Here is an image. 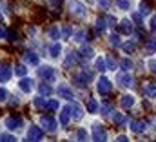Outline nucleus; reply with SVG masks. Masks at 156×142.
Wrapping results in <instances>:
<instances>
[{
	"mask_svg": "<svg viewBox=\"0 0 156 142\" xmlns=\"http://www.w3.org/2000/svg\"><path fill=\"white\" fill-rule=\"evenodd\" d=\"M38 75L42 77V80H45V82H55L56 77H58V73H56V69L53 66H42V68H38Z\"/></svg>",
	"mask_w": 156,
	"mask_h": 142,
	"instance_id": "1",
	"label": "nucleus"
},
{
	"mask_svg": "<svg viewBox=\"0 0 156 142\" xmlns=\"http://www.w3.org/2000/svg\"><path fill=\"white\" fill-rule=\"evenodd\" d=\"M73 80L76 82L78 86H87V84L93 80V73H91L89 69H85V68H82V71L73 77Z\"/></svg>",
	"mask_w": 156,
	"mask_h": 142,
	"instance_id": "2",
	"label": "nucleus"
},
{
	"mask_svg": "<svg viewBox=\"0 0 156 142\" xmlns=\"http://www.w3.org/2000/svg\"><path fill=\"white\" fill-rule=\"evenodd\" d=\"M69 11H71L75 17H85L87 7H85V4H82L80 0H71V2H69Z\"/></svg>",
	"mask_w": 156,
	"mask_h": 142,
	"instance_id": "3",
	"label": "nucleus"
},
{
	"mask_svg": "<svg viewBox=\"0 0 156 142\" xmlns=\"http://www.w3.org/2000/svg\"><path fill=\"white\" fill-rule=\"evenodd\" d=\"M40 124H42V129H45V131H49V133H55L56 128H58L56 118H53V117H45V115L40 118Z\"/></svg>",
	"mask_w": 156,
	"mask_h": 142,
	"instance_id": "4",
	"label": "nucleus"
},
{
	"mask_svg": "<svg viewBox=\"0 0 156 142\" xmlns=\"http://www.w3.org/2000/svg\"><path fill=\"white\" fill-rule=\"evenodd\" d=\"M22 124H24V120H22V117H7L5 118V128L9 129V131H16V129H20L22 128Z\"/></svg>",
	"mask_w": 156,
	"mask_h": 142,
	"instance_id": "5",
	"label": "nucleus"
},
{
	"mask_svg": "<svg viewBox=\"0 0 156 142\" xmlns=\"http://www.w3.org/2000/svg\"><path fill=\"white\" fill-rule=\"evenodd\" d=\"M111 88H113V84H111V80L105 78V77H102V78L98 80V84H96V89H98L100 95H107V93L111 91Z\"/></svg>",
	"mask_w": 156,
	"mask_h": 142,
	"instance_id": "6",
	"label": "nucleus"
},
{
	"mask_svg": "<svg viewBox=\"0 0 156 142\" xmlns=\"http://www.w3.org/2000/svg\"><path fill=\"white\" fill-rule=\"evenodd\" d=\"M44 139V135H42V129H40L38 126H31L29 129H27V140H42Z\"/></svg>",
	"mask_w": 156,
	"mask_h": 142,
	"instance_id": "7",
	"label": "nucleus"
},
{
	"mask_svg": "<svg viewBox=\"0 0 156 142\" xmlns=\"http://www.w3.org/2000/svg\"><path fill=\"white\" fill-rule=\"evenodd\" d=\"M142 91H144L145 97H149V99H156V82H147V84H144Z\"/></svg>",
	"mask_w": 156,
	"mask_h": 142,
	"instance_id": "8",
	"label": "nucleus"
},
{
	"mask_svg": "<svg viewBox=\"0 0 156 142\" xmlns=\"http://www.w3.org/2000/svg\"><path fill=\"white\" fill-rule=\"evenodd\" d=\"M93 139L94 140H107V133H105V129L102 128V126H93Z\"/></svg>",
	"mask_w": 156,
	"mask_h": 142,
	"instance_id": "9",
	"label": "nucleus"
},
{
	"mask_svg": "<svg viewBox=\"0 0 156 142\" xmlns=\"http://www.w3.org/2000/svg\"><path fill=\"white\" fill-rule=\"evenodd\" d=\"M69 109H71V117L75 118V120H80L82 117H83V107L80 106V104H69Z\"/></svg>",
	"mask_w": 156,
	"mask_h": 142,
	"instance_id": "10",
	"label": "nucleus"
},
{
	"mask_svg": "<svg viewBox=\"0 0 156 142\" xmlns=\"http://www.w3.org/2000/svg\"><path fill=\"white\" fill-rule=\"evenodd\" d=\"M134 102H136L134 95H123V97L120 99V106L123 107V109H129V107H133V106H134Z\"/></svg>",
	"mask_w": 156,
	"mask_h": 142,
	"instance_id": "11",
	"label": "nucleus"
},
{
	"mask_svg": "<svg viewBox=\"0 0 156 142\" xmlns=\"http://www.w3.org/2000/svg\"><path fill=\"white\" fill-rule=\"evenodd\" d=\"M13 75V69L5 64H0V82H7Z\"/></svg>",
	"mask_w": 156,
	"mask_h": 142,
	"instance_id": "12",
	"label": "nucleus"
},
{
	"mask_svg": "<svg viewBox=\"0 0 156 142\" xmlns=\"http://www.w3.org/2000/svg\"><path fill=\"white\" fill-rule=\"evenodd\" d=\"M118 84H120L122 88H131L134 82H133V77H131L129 73H123V75L118 77Z\"/></svg>",
	"mask_w": 156,
	"mask_h": 142,
	"instance_id": "13",
	"label": "nucleus"
},
{
	"mask_svg": "<svg viewBox=\"0 0 156 142\" xmlns=\"http://www.w3.org/2000/svg\"><path fill=\"white\" fill-rule=\"evenodd\" d=\"M18 86H20V89H22L24 93H27V95L33 91V80H31V78H26V77H24V78L18 82Z\"/></svg>",
	"mask_w": 156,
	"mask_h": 142,
	"instance_id": "14",
	"label": "nucleus"
},
{
	"mask_svg": "<svg viewBox=\"0 0 156 142\" xmlns=\"http://www.w3.org/2000/svg\"><path fill=\"white\" fill-rule=\"evenodd\" d=\"M56 91H58L64 99H67V100H71V99H73V91H71V88H69L67 84H60Z\"/></svg>",
	"mask_w": 156,
	"mask_h": 142,
	"instance_id": "15",
	"label": "nucleus"
},
{
	"mask_svg": "<svg viewBox=\"0 0 156 142\" xmlns=\"http://www.w3.org/2000/svg\"><path fill=\"white\" fill-rule=\"evenodd\" d=\"M24 60L29 64V66H38V55L37 53H33V51H27L26 55H24Z\"/></svg>",
	"mask_w": 156,
	"mask_h": 142,
	"instance_id": "16",
	"label": "nucleus"
},
{
	"mask_svg": "<svg viewBox=\"0 0 156 142\" xmlns=\"http://www.w3.org/2000/svg\"><path fill=\"white\" fill-rule=\"evenodd\" d=\"M129 128H131V131H133V133H142V131H145L147 124H145V122H131V124H129Z\"/></svg>",
	"mask_w": 156,
	"mask_h": 142,
	"instance_id": "17",
	"label": "nucleus"
},
{
	"mask_svg": "<svg viewBox=\"0 0 156 142\" xmlns=\"http://www.w3.org/2000/svg\"><path fill=\"white\" fill-rule=\"evenodd\" d=\"M76 60H78V57H76V53H69L67 57H66V62H64V66L69 69V68H73L75 64H76Z\"/></svg>",
	"mask_w": 156,
	"mask_h": 142,
	"instance_id": "18",
	"label": "nucleus"
},
{
	"mask_svg": "<svg viewBox=\"0 0 156 142\" xmlns=\"http://www.w3.org/2000/svg\"><path fill=\"white\" fill-rule=\"evenodd\" d=\"M120 31L125 33V35H129V33L133 31V24H131V20H122V22H120Z\"/></svg>",
	"mask_w": 156,
	"mask_h": 142,
	"instance_id": "19",
	"label": "nucleus"
},
{
	"mask_svg": "<svg viewBox=\"0 0 156 142\" xmlns=\"http://www.w3.org/2000/svg\"><path fill=\"white\" fill-rule=\"evenodd\" d=\"M69 118H71V109H69V106H67V107H64L62 113H60V124H67Z\"/></svg>",
	"mask_w": 156,
	"mask_h": 142,
	"instance_id": "20",
	"label": "nucleus"
},
{
	"mask_svg": "<svg viewBox=\"0 0 156 142\" xmlns=\"http://www.w3.org/2000/svg\"><path fill=\"white\" fill-rule=\"evenodd\" d=\"M47 35H49L51 40H58V38L62 36V33H60V29H58L56 26H51V28L47 29Z\"/></svg>",
	"mask_w": 156,
	"mask_h": 142,
	"instance_id": "21",
	"label": "nucleus"
},
{
	"mask_svg": "<svg viewBox=\"0 0 156 142\" xmlns=\"http://www.w3.org/2000/svg\"><path fill=\"white\" fill-rule=\"evenodd\" d=\"M113 120H115V124H118V126H125V124H127L125 115H123V113H120V111H116V113L113 115Z\"/></svg>",
	"mask_w": 156,
	"mask_h": 142,
	"instance_id": "22",
	"label": "nucleus"
},
{
	"mask_svg": "<svg viewBox=\"0 0 156 142\" xmlns=\"http://www.w3.org/2000/svg\"><path fill=\"white\" fill-rule=\"evenodd\" d=\"M60 51H62V46H60V44H53V46L49 47V55H51L53 58L60 57Z\"/></svg>",
	"mask_w": 156,
	"mask_h": 142,
	"instance_id": "23",
	"label": "nucleus"
},
{
	"mask_svg": "<svg viewBox=\"0 0 156 142\" xmlns=\"http://www.w3.org/2000/svg\"><path fill=\"white\" fill-rule=\"evenodd\" d=\"M154 51H156V40L151 38V40H147V42H145V53H149V55H151V53H154Z\"/></svg>",
	"mask_w": 156,
	"mask_h": 142,
	"instance_id": "24",
	"label": "nucleus"
},
{
	"mask_svg": "<svg viewBox=\"0 0 156 142\" xmlns=\"http://www.w3.org/2000/svg\"><path fill=\"white\" fill-rule=\"evenodd\" d=\"M98 109H100V106H98V102H96L94 99H91V100L87 102V111H89V113H96Z\"/></svg>",
	"mask_w": 156,
	"mask_h": 142,
	"instance_id": "25",
	"label": "nucleus"
},
{
	"mask_svg": "<svg viewBox=\"0 0 156 142\" xmlns=\"http://www.w3.org/2000/svg\"><path fill=\"white\" fill-rule=\"evenodd\" d=\"M45 107H47L49 111H56V109L60 107V102H58L56 99H51V100H47V104H45Z\"/></svg>",
	"mask_w": 156,
	"mask_h": 142,
	"instance_id": "26",
	"label": "nucleus"
},
{
	"mask_svg": "<svg viewBox=\"0 0 156 142\" xmlns=\"http://www.w3.org/2000/svg\"><path fill=\"white\" fill-rule=\"evenodd\" d=\"M94 66H96V69H100V71L107 69V66H105V58H104V57H98V58L94 60Z\"/></svg>",
	"mask_w": 156,
	"mask_h": 142,
	"instance_id": "27",
	"label": "nucleus"
},
{
	"mask_svg": "<svg viewBox=\"0 0 156 142\" xmlns=\"http://www.w3.org/2000/svg\"><path fill=\"white\" fill-rule=\"evenodd\" d=\"M38 91H40V95H51V93H53L51 86H49V84H45V82L38 86Z\"/></svg>",
	"mask_w": 156,
	"mask_h": 142,
	"instance_id": "28",
	"label": "nucleus"
},
{
	"mask_svg": "<svg viewBox=\"0 0 156 142\" xmlns=\"http://www.w3.org/2000/svg\"><path fill=\"white\" fill-rule=\"evenodd\" d=\"M45 104H47V102H45V99H44V97H37V99L33 100V106L37 107V109H44Z\"/></svg>",
	"mask_w": 156,
	"mask_h": 142,
	"instance_id": "29",
	"label": "nucleus"
},
{
	"mask_svg": "<svg viewBox=\"0 0 156 142\" xmlns=\"http://www.w3.org/2000/svg\"><path fill=\"white\" fill-rule=\"evenodd\" d=\"M134 46H136V40H131V42H127V44H123L122 47H123V51L129 55V53H133L134 51Z\"/></svg>",
	"mask_w": 156,
	"mask_h": 142,
	"instance_id": "30",
	"label": "nucleus"
},
{
	"mask_svg": "<svg viewBox=\"0 0 156 142\" xmlns=\"http://www.w3.org/2000/svg\"><path fill=\"white\" fill-rule=\"evenodd\" d=\"M80 55H82L83 58H91V57H93V49H91L89 46H83V47L80 49Z\"/></svg>",
	"mask_w": 156,
	"mask_h": 142,
	"instance_id": "31",
	"label": "nucleus"
},
{
	"mask_svg": "<svg viewBox=\"0 0 156 142\" xmlns=\"http://www.w3.org/2000/svg\"><path fill=\"white\" fill-rule=\"evenodd\" d=\"M105 66H107V68H109V69H116L118 66H116V60H115V58H113V57H111V55H109V57H105Z\"/></svg>",
	"mask_w": 156,
	"mask_h": 142,
	"instance_id": "32",
	"label": "nucleus"
},
{
	"mask_svg": "<svg viewBox=\"0 0 156 142\" xmlns=\"http://www.w3.org/2000/svg\"><path fill=\"white\" fill-rule=\"evenodd\" d=\"M13 71H15L18 77H24V75H27V66H24V64H18V66H16Z\"/></svg>",
	"mask_w": 156,
	"mask_h": 142,
	"instance_id": "33",
	"label": "nucleus"
},
{
	"mask_svg": "<svg viewBox=\"0 0 156 142\" xmlns=\"http://www.w3.org/2000/svg\"><path fill=\"white\" fill-rule=\"evenodd\" d=\"M116 6L120 7V9H129L131 7V0H116Z\"/></svg>",
	"mask_w": 156,
	"mask_h": 142,
	"instance_id": "34",
	"label": "nucleus"
},
{
	"mask_svg": "<svg viewBox=\"0 0 156 142\" xmlns=\"http://www.w3.org/2000/svg\"><path fill=\"white\" fill-rule=\"evenodd\" d=\"M149 11H151L149 4H147V2H142V4H140V13H142V15L145 17V15H149Z\"/></svg>",
	"mask_w": 156,
	"mask_h": 142,
	"instance_id": "35",
	"label": "nucleus"
},
{
	"mask_svg": "<svg viewBox=\"0 0 156 142\" xmlns=\"http://www.w3.org/2000/svg\"><path fill=\"white\" fill-rule=\"evenodd\" d=\"M0 140L2 142H13V140H16V139H15V135H11V133H2V135H0Z\"/></svg>",
	"mask_w": 156,
	"mask_h": 142,
	"instance_id": "36",
	"label": "nucleus"
},
{
	"mask_svg": "<svg viewBox=\"0 0 156 142\" xmlns=\"http://www.w3.org/2000/svg\"><path fill=\"white\" fill-rule=\"evenodd\" d=\"M109 44H111V46H120V44H122V42H120V36H118L116 33H113V35L109 36Z\"/></svg>",
	"mask_w": 156,
	"mask_h": 142,
	"instance_id": "37",
	"label": "nucleus"
},
{
	"mask_svg": "<svg viewBox=\"0 0 156 142\" xmlns=\"http://www.w3.org/2000/svg\"><path fill=\"white\" fill-rule=\"evenodd\" d=\"M71 33H73L71 26H64V28H62V36H64V38H71Z\"/></svg>",
	"mask_w": 156,
	"mask_h": 142,
	"instance_id": "38",
	"label": "nucleus"
},
{
	"mask_svg": "<svg viewBox=\"0 0 156 142\" xmlns=\"http://www.w3.org/2000/svg\"><path fill=\"white\" fill-rule=\"evenodd\" d=\"M85 139H87V131L83 128H80L76 131V140H85Z\"/></svg>",
	"mask_w": 156,
	"mask_h": 142,
	"instance_id": "39",
	"label": "nucleus"
},
{
	"mask_svg": "<svg viewBox=\"0 0 156 142\" xmlns=\"http://www.w3.org/2000/svg\"><path fill=\"white\" fill-rule=\"evenodd\" d=\"M96 31H100V33L105 31V20H102V18L96 20Z\"/></svg>",
	"mask_w": 156,
	"mask_h": 142,
	"instance_id": "40",
	"label": "nucleus"
},
{
	"mask_svg": "<svg viewBox=\"0 0 156 142\" xmlns=\"http://www.w3.org/2000/svg\"><path fill=\"white\" fill-rule=\"evenodd\" d=\"M120 66H122V69H123V71H129L131 68H133V62L125 58V60H122V62H120Z\"/></svg>",
	"mask_w": 156,
	"mask_h": 142,
	"instance_id": "41",
	"label": "nucleus"
},
{
	"mask_svg": "<svg viewBox=\"0 0 156 142\" xmlns=\"http://www.w3.org/2000/svg\"><path fill=\"white\" fill-rule=\"evenodd\" d=\"M100 109H102V115H104V117H107V115L111 113V104H104Z\"/></svg>",
	"mask_w": 156,
	"mask_h": 142,
	"instance_id": "42",
	"label": "nucleus"
},
{
	"mask_svg": "<svg viewBox=\"0 0 156 142\" xmlns=\"http://www.w3.org/2000/svg\"><path fill=\"white\" fill-rule=\"evenodd\" d=\"M85 33H83V31H78L76 33V36H75V40H76V42H83V40H85Z\"/></svg>",
	"mask_w": 156,
	"mask_h": 142,
	"instance_id": "43",
	"label": "nucleus"
},
{
	"mask_svg": "<svg viewBox=\"0 0 156 142\" xmlns=\"http://www.w3.org/2000/svg\"><path fill=\"white\" fill-rule=\"evenodd\" d=\"M149 69L156 75V58H151V60H149Z\"/></svg>",
	"mask_w": 156,
	"mask_h": 142,
	"instance_id": "44",
	"label": "nucleus"
},
{
	"mask_svg": "<svg viewBox=\"0 0 156 142\" xmlns=\"http://www.w3.org/2000/svg\"><path fill=\"white\" fill-rule=\"evenodd\" d=\"M98 4L102 9H109V0H98Z\"/></svg>",
	"mask_w": 156,
	"mask_h": 142,
	"instance_id": "45",
	"label": "nucleus"
},
{
	"mask_svg": "<svg viewBox=\"0 0 156 142\" xmlns=\"http://www.w3.org/2000/svg\"><path fill=\"white\" fill-rule=\"evenodd\" d=\"M5 99H7V91L4 88H0V102H4Z\"/></svg>",
	"mask_w": 156,
	"mask_h": 142,
	"instance_id": "46",
	"label": "nucleus"
},
{
	"mask_svg": "<svg viewBox=\"0 0 156 142\" xmlns=\"http://www.w3.org/2000/svg\"><path fill=\"white\" fill-rule=\"evenodd\" d=\"M149 28H151L153 31H156V15H153V17H151V24H149Z\"/></svg>",
	"mask_w": 156,
	"mask_h": 142,
	"instance_id": "47",
	"label": "nucleus"
},
{
	"mask_svg": "<svg viewBox=\"0 0 156 142\" xmlns=\"http://www.w3.org/2000/svg\"><path fill=\"white\" fill-rule=\"evenodd\" d=\"M62 2H64V0H51V6H53V7H60Z\"/></svg>",
	"mask_w": 156,
	"mask_h": 142,
	"instance_id": "48",
	"label": "nucleus"
},
{
	"mask_svg": "<svg viewBox=\"0 0 156 142\" xmlns=\"http://www.w3.org/2000/svg\"><path fill=\"white\" fill-rule=\"evenodd\" d=\"M107 20H109V24H116V22H118L115 17H107Z\"/></svg>",
	"mask_w": 156,
	"mask_h": 142,
	"instance_id": "49",
	"label": "nucleus"
},
{
	"mask_svg": "<svg viewBox=\"0 0 156 142\" xmlns=\"http://www.w3.org/2000/svg\"><path fill=\"white\" fill-rule=\"evenodd\" d=\"M116 140H120V142H125V140H129V139H127L125 135H120V137H118Z\"/></svg>",
	"mask_w": 156,
	"mask_h": 142,
	"instance_id": "50",
	"label": "nucleus"
},
{
	"mask_svg": "<svg viewBox=\"0 0 156 142\" xmlns=\"http://www.w3.org/2000/svg\"><path fill=\"white\" fill-rule=\"evenodd\" d=\"M4 36H5V31H4V29H0V38H4Z\"/></svg>",
	"mask_w": 156,
	"mask_h": 142,
	"instance_id": "51",
	"label": "nucleus"
},
{
	"mask_svg": "<svg viewBox=\"0 0 156 142\" xmlns=\"http://www.w3.org/2000/svg\"><path fill=\"white\" fill-rule=\"evenodd\" d=\"M153 128H154V131H156V120H154V126H153Z\"/></svg>",
	"mask_w": 156,
	"mask_h": 142,
	"instance_id": "52",
	"label": "nucleus"
},
{
	"mask_svg": "<svg viewBox=\"0 0 156 142\" xmlns=\"http://www.w3.org/2000/svg\"><path fill=\"white\" fill-rule=\"evenodd\" d=\"M0 18H2V15H0Z\"/></svg>",
	"mask_w": 156,
	"mask_h": 142,
	"instance_id": "53",
	"label": "nucleus"
}]
</instances>
